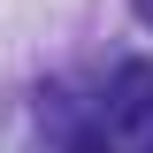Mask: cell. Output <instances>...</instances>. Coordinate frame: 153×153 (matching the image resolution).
<instances>
[{"mask_svg":"<svg viewBox=\"0 0 153 153\" xmlns=\"http://www.w3.org/2000/svg\"><path fill=\"white\" fill-rule=\"evenodd\" d=\"M76 153H100V138H84V146H76Z\"/></svg>","mask_w":153,"mask_h":153,"instance_id":"cell-2","label":"cell"},{"mask_svg":"<svg viewBox=\"0 0 153 153\" xmlns=\"http://www.w3.org/2000/svg\"><path fill=\"white\" fill-rule=\"evenodd\" d=\"M138 23H153V0H138Z\"/></svg>","mask_w":153,"mask_h":153,"instance_id":"cell-1","label":"cell"}]
</instances>
